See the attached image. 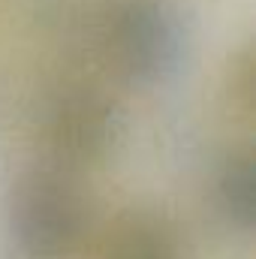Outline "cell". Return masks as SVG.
<instances>
[{
  "label": "cell",
  "instance_id": "6da1fadb",
  "mask_svg": "<svg viewBox=\"0 0 256 259\" xmlns=\"http://www.w3.org/2000/svg\"><path fill=\"white\" fill-rule=\"evenodd\" d=\"M88 202L69 169L21 172L6 196V229L24 259H69L88 232Z\"/></svg>",
  "mask_w": 256,
  "mask_h": 259
},
{
  "label": "cell",
  "instance_id": "7a4b0ae2",
  "mask_svg": "<svg viewBox=\"0 0 256 259\" xmlns=\"http://www.w3.org/2000/svg\"><path fill=\"white\" fill-rule=\"evenodd\" d=\"M103 39L118 75L139 88L175 78L187 58V24L172 0H115Z\"/></svg>",
  "mask_w": 256,
  "mask_h": 259
},
{
  "label": "cell",
  "instance_id": "3957f363",
  "mask_svg": "<svg viewBox=\"0 0 256 259\" xmlns=\"http://www.w3.org/2000/svg\"><path fill=\"white\" fill-rule=\"evenodd\" d=\"M42 145L61 169H84L115 154L124 112L112 94L88 81H66L55 88L39 109Z\"/></svg>",
  "mask_w": 256,
  "mask_h": 259
},
{
  "label": "cell",
  "instance_id": "277c9868",
  "mask_svg": "<svg viewBox=\"0 0 256 259\" xmlns=\"http://www.w3.org/2000/svg\"><path fill=\"white\" fill-rule=\"evenodd\" d=\"M100 259H181V238L163 211L127 208L109 226Z\"/></svg>",
  "mask_w": 256,
  "mask_h": 259
},
{
  "label": "cell",
  "instance_id": "5b68a950",
  "mask_svg": "<svg viewBox=\"0 0 256 259\" xmlns=\"http://www.w3.org/2000/svg\"><path fill=\"white\" fill-rule=\"evenodd\" d=\"M211 199L217 217L238 235H250L256 223V163L253 154L232 151L214 172Z\"/></svg>",
  "mask_w": 256,
  "mask_h": 259
}]
</instances>
